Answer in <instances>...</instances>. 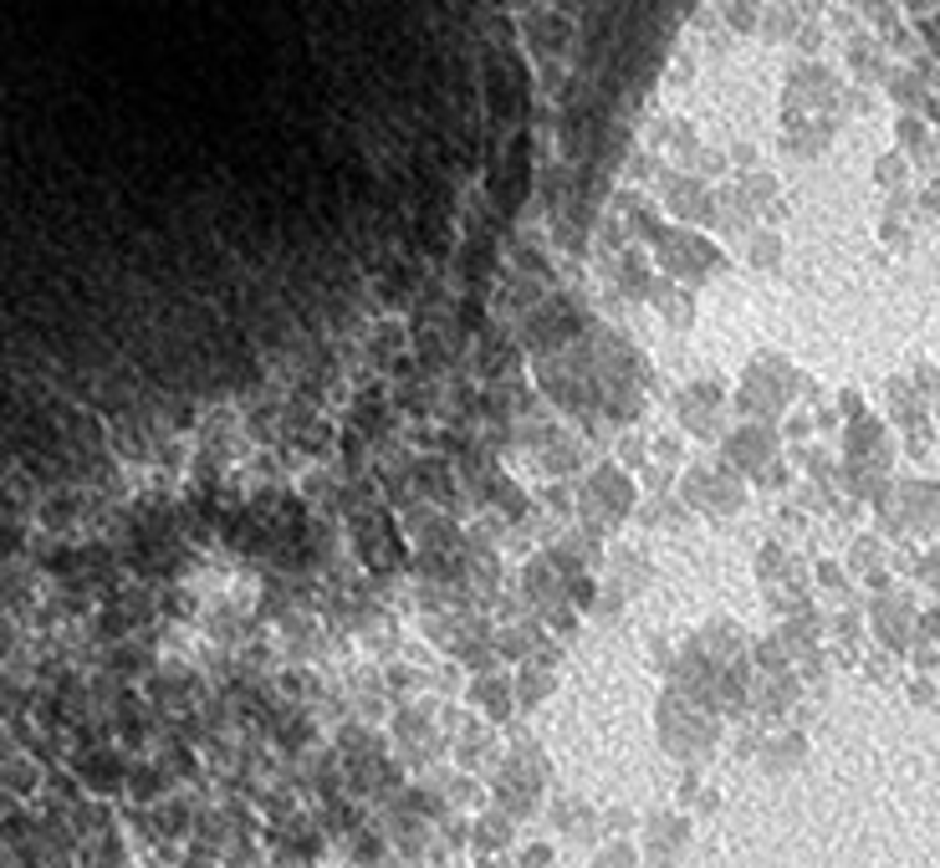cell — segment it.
I'll list each match as a JSON object with an SVG mask.
<instances>
[{
    "label": "cell",
    "mask_w": 940,
    "mask_h": 868,
    "mask_svg": "<svg viewBox=\"0 0 940 868\" xmlns=\"http://www.w3.org/2000/svg\"><path fill=\"white\" fill-rule=\"evenodd\" d=\"M384 419H388L384 394H358V409H352V430H358V434H369V430H379Z\"/></svg>",
    "instance_id": "4dcf8cb0"
},
{
    "label": "cell",
    "mask_w": 940,
    "mask_h": 868,
    "mask_svg": "<svg viewBox=\"0 0 940 868\" xmlns=\"http://www.w3.org/2000/svg\"><path fill=\"white\" fill-rule=\"evenodd\" d=\"M690 638L701 644V654L716 669H746V659H752V638H746V629L731 623V618H710V623H701Z\"/></svg>",
    "instance_id": "4fadbf2b"
},
{
    "label": "cell",
    "mask_w": 940,
    "mask_h": 868,
    "mask_svg": "<svg viewBox=\"0 0 940 868\" xmlns=\"http://www.w3.org/2000/svg\"><path fill=\"white\" fill-rule=\"evenodd\" d=\"M833 629H839V634H843V638H854V634H858V618H854V613H843V618H839V623H833Z\"/></svg>",
    "instance_id": "7bdbcfd3"
},
{
    "label": "cell",
    "mask_w": 940,
    "mask_h": 868,
    "mask_svg": "<svg viewBox=\"0 0 940 868\" xmlns=\"http://www.w3.org/2000/svg\"><path fill=\"white\" fill-rule=\"evenodd\" d=\"M721 16L731 21L737 32H746V26H756V21H762V5H726Z\"/></svg>",
    "instance_id": "d590c367"
},
{
    "label": "cell",
    "mask_w": 940,
    "mask_h": 868,
    "mask_svg": "<svg viewBox=\"0 0 940 868\" xmlns=\"http://www.w3.org/2000/svg\"><path fill=\"white\" fill-rule=\"evenodd\" d=\"M517 690H521V705H537L553 695V669H537V665H527L517 674Z\"/></svg>",
    "instance_id": "f546056e"
},
{
    "label": "cell",
    "mask_w": 940,
    "mask_h": 868,
    "mask_svg": "<svg viewBox=\"0 0 940 868\" xmlns=\"http://www.w3.org/2000/svg\"><path fill=\"white\" fill-rule=\"evenodd\" d=\"M644 587H650V557H644V551L619 547L614 551V583H608V598L623 603V598H634V593H644Z\"/></svg>",
    "instance_id": "ac0fdd59"
},
{
    "label": "cell",
    "mask_w": 940,
    "mask_h": 868,
    "mask_svg": "<svg viewBox=\"0 0 940 868\" xmlns=\"http://www.w3.org/2000/svg\"><path fill=\"white\" fill-rule=\"evenodd\" d=\"M731 409H737V404H726L721 379H705V384L680 388V424H685V434H695L701 445H721L726 434L737 430V424H731Z\"/></svg>",
    "instance_id": "ba28073f"
},
{
    "label": "cell",
    "mask_w": 940,
    "mask_h": 868,
    "mask_svg": "<svg viewBox=\"0 0 940 868\" xmlns=\"http://www.w3.org/2000/svg\"><path fill=\"white\" fill-rule=\"evenodd\" d=\"M777 455H782V434L772 424H737L721 439V466H731L741 481H756L762 470H772Z\"/></svg>",
    "instance_id": "9c48e42d"
},
{
    "label": "cell",
    "mask_w": 940,
    "mask_h": 868,
    "mask_svg": "<svg viewBox=\"0 0 940 868\" xmlns=\"http://www.w3.org/2000/svg\"><path fill=\"white\" fill-rule=\"evenodd\" d=\"M619 460H623L629 470L650 466V439H639V434H623V439H619Z\"/></svg>",
    "instance_id": "836d02e7"
},
{
    "label": "cell",
    "mask_w": 940,
    "mask_h": 868,
    "mask_svg": "<svg viewBox=\"0 0 940 868\" xmlns=\"http://www.w3.org/2000/svg\"><path fill=\"white\" fill-rule=\"evenodd\" d=\"M588 307L572 292H547V301H542L532 318H521V348H532L537 358H553V352H568L578 348L588 337Z\"/></svg>",
    "instance_id": "277c9868"
},
{
    "label": "cell",
    "mask_w": 940,
    "mask_h": 868,
    "mask_svg": "<svg viewBox=\"0 0 940 868\" xmlns=\"http://www.w3.org/2000/svg\"><path fill=\"white\" fill-rule=\"evenodd\" d=\"M756 485H767V491H788V485H792V470H788V466L762 470V475H756Z\"/></svg>",
    "instance_id": "f35d334b"
},
{
    "label": "cell",
    "mask_w": 940,
    "mask_h": 868,
    "mask_svg": "<svg viewBox=\"0 0 940 868\" xmlns=\"http://www.w3.org/2000/svg\"><path fill=\"white\" fill-rule=\"evenodd\" d=\"M828 144H833V123H822V117H788L782 123V153L788 159H813Z\"/></svg>",
    "instance_id": "2e32d148"
},
{
    "label": "cell",
    "mask_w": 940,
    "mask_h": 868,
    "mask_svg": "<svg viewBox=\"0 0 940 868\" xmlns=\"http://www.w3.org/2000/svg\"><path fill=\"white\" fill-rule=\"evenodd\" d=\"M352 547L373 572H394L404 562V526H394L384 511H352Z\"/></svg>",
    "instance_id": "8fae6325"
},
{
    "label": "cell",
    "mask_w": 940,
    "mask_h": 868,
    "mask_svg": "<svg viewBox=\"0 0 940 868\" xmlns=\"http://www.w3.org/2000/svg\"><path fill=\"white\" fill-rule=\"evenodd\" d=\"M659 210L675 225H716V189H705L701 174H659Z\"/></svg>",
    "instance_id": "30bf717a"
},
{
    "label": "cell",
    "mask_w": 940,
    "mask_h": 868,
    "mask_svg": "<svg viewBox=\"0 0 940 868\" xmlns=\"http://www.w3.org/2000/svg\"><path fill=\"white\" fill-rule=\"evenodd\" d=\"M782 434H788V439H803V434H807V419H803V414H788V419H782Z\"/></svg>",
    "instance_id": "b9f144b4"
},
{
    "label": "cell",
    "mask_w": 940,
    "mask_h": 868,
    "mask_svg": "<svg viewBox=\"0 0 940 868\" xmlns=\"http://www.w3.org/2000/svg\"><path fill=\"white\" fill-rule=\"evenodd\" d=\"M568 587L572 578L553 562V551H537L527 568H521V598L537 603L542 613H553V608H568Z\"/></svg>",
    "instance_id": "5bb4252c"
},
{
    "label": "cell",
    "mask_w": 940,
    "mask_h": 868,
    "mask_svg": "<svg viewBox=\"0 0 940 868\" xmlns=\"http://www.w3.org/2000/svg\"><path fill=\"white\" fill-rule=\"evenodd\" d=\"M629 174H634V179H650V174H655V179H659L655 153H629Z\"/></svg>",
    "instance_id": "ab89813d"
},
{
    "label": "cell",
    "mask_w": 940,
    "mask_h": 868,
    "mask_svg": "<svg viewBox=\"0 0 940 868\" xmlns=\"http://www.w3.org/2000/svg\"><path fill=\"white\" fill-rule=\"evenodd\" d=\"M650 301L659 307V318L670 322V327H690V318H695V297H690V286H680V282H659Z\"/></svg>",
    "instance_id": "44dd1931"
},
{
    "label": "cell",
    "mask_w": 940,
    "mask_h": 868,
    "mask_svg": "<svg viewBox=\"0 0 940 868\" xmlns=\"http://www.w3.org/2000/svg\"><path fill=\"white\" fill-rule=\"evenodd\" d=\"M404 343H409V348H415V333H404V322H394V318H388L384 327H379V333H373V358H379V363H399V358H394V352H399Z\"/></svg>",
    "instance_id": "83f0119b"
},
{
    "label": "cell",
    "mask_w": 940,
    "mask_h": 868,
    "mask_svg": "<svg viewBox=\"0 0 940 868\" xmlns=\"http://www.w3.org/2000/svg\"><path fill=\"white\" fill-rule=\"evenodd\" d=\"M746 261H752L756 271H777V266H782V235L762 225V231L746 240Z\"/></svg>",
    "instance_id": "d4e9b609"
},
{
    "label": "cell",
    "mask_w": 940,
    "mask_h": 868,
    "mask_svg": "<svg viewBox=\"0 0 940 868\" xmlns=\"http://www.w3.org/2000/svg\"><path fill=\"white\" fill-rule=\"evenodd\" d=\"M655 266L665 271V282L695 286L701 276H710V271L726 266V251H721V240L690 231V225H670V231L659 235V246H655Z\"/></svg>",
    "instance_id": "8992f818"
},
{
    "label": "cell",
    "mask_w": 940,
    "mask_h": 868,
    "mask_svg": "<svg viewBox=\"0 0 940 868\" xmlns=\"http://www.w3.org/2000/svg\"><path fill=\"white\" fill-rule=\"evenodd\" d=\"M756 210H752V200L741 195V184H721L716 189V231H726V235H746L752 240L762 225H756Z\"/></svg>",
    "instance_id": "9a60e30c"
},
{
    "label": "cell",
    "mask_w": 940,
    "mask_h": 868,
    "mask_svg": "<svg viewBox=\"0 0 940 868\" xmlns=\"http://www.w3.org/2000/svg\"><path fill=\"white\" fill-rule=\"evenodd\" d=\"M475 705H486L491 716L511 710V680L506 674H475Z\"/></svg>",
    "instance_id": "484cf974"
},
{
    "label": "cell",
    "mask_w": 940,
    "mask_h": 868,
    "mask_svg": "<svg viewBox=\"0 0 940 868\" xmlns=\"http://www.w3.org/2000/svg\"><path fill=\"white\" fill-rule=\"evenodd\" d=\"M807 388V379L797 373L792 358L782 352H756L752 363L741 368V384H737V409H741V424H777L788 419L792 399Z\"/></svg>",
    "instance_id": "6da1fadb"
},
{
    "label": "cell",
    "mask_w": 940,
    "mask_h": 868,
    "mask_svg": "<svg viewBox=\"0 0 940 868\" xmlns=\"http://www.w3.org/2000/svg\"><path fill=\"white\" fill-rule=\"evenodd\" d=\"M752 654H756V665L767 669V674H788V659H792V654H788V644H782L777 634H772V638H756Z\"/></svg>",
    "instance_id": "1f68e13d"
},
{
    "label": "cell",
    "mask_w": 940,
    "mask_h": 868,
    "mask_svg": "<svg viewBox=\"0 0 940 868\" xmlns=\"http://www.w3.org/2000/svg\"><path fill=\"white\" fill-rule=\"evenodd\" d=\"M792 700H797V680H792V674H767V680H762L756 705H767V710H788Z\"/></svg>",
    "instance_id": "f1b7e54d"
},
{
    "label": "cell",
    "mask_w": 940,
    "mask_h": 868,
    "mask_svg": "<svg viewBox=\"0 0 940 868\" xmlns=\"http://www.w3.org/2000/svg\"><path fill=\"white\" fill-rule=\"evenodd\" d=\"M910 623H915V613H910V603H900V598H879L874 603V629H879V638L885 644H905L910 638Z\"/></svg>",
    "instance_id": "d6986e66"
},
{
    "label": "cell",
    "mask_w": 940,
    "mask_h": 868,
    "mask_svg": "<svg viewBox=\"0 0 940 868\" xmlns=\"http://www.w3.org/2000/svg\"><path fill=\"white\" fill-rule=\"evenodd\" d=\"M680 460H685V455H680V434H659V439H650V466L675 470Z\"/></svg>",
    "instance_id": "d6a6232c"
},
{
    "label": "cell",
    "mask_w": 940,
    "mask_h": 868,
    "mask_svg": "<svg viewBox=\"0 0 940 868\" xmlns=\"http://www.w3.org/2000/svg\"><path fill=\"white\" fill-rule=\"evenodd\" d=\"M481 102H486L491 113V128L502 134V128H517L521 134V117L532 113V72H527V62H521L517 47H502V41H486L481 47Z\"/></svg>",
    "instance_id": "7a4b0ae2"
},
{
    "label": "cell",
    "mask_w": 940,
    "mask_h": 868,
    "mask_svg": "<svg viewBox=\"0 0 940 868\" xmlns=\"http://www.w3.org/2000/svg\"><path fill=\"white\" fill-rule=\"evenodd\" d=\"M828 102H839V77L822 67V62H797L788 72V83H782L788 117H807V113H818V108H828Z\"/></svg>",
    "instance_id": "7c38bea8"
},
{
    "label": "cell",
    "mask_w": 940,
    "mask_h": 868,
    "mask_svg": "<svg viewBox=\"0 0 940 868\" xmlns=\"http://www.w3.org/2000/svg\"><path fill=\"white\" fill-rule=\"evenodd\" d=\"M532 455H537V466L547 470L553 481H562V475H578V466L588 460V445L572 430H553V439H547L542 450H532Z\"/></svg>",
    "instance_id": "e0dca14e"
},
{
    "label": "cell",
    "mask_w": 940,
    "mask_h": 868,
    "mask_svg": "<svg viewBox=\"0 0 940 868\" xmlns=\"http://www.w3.org/2000/svg\"><path fill=\"white\" fill-rule=\"evenodd\" d=\"M874 562H879V542H854V551H849V568H854V572H874Z\"/></svg>",
    "instance_id": "e575fe53"
},
{
    "label": "cell",
    "mask_w": 940,
    "mask_h": 868,
    "mask_svg": "<svg viewBox=\"0 0 940 868\" xmlns=\"http://www.w3.org/2000/svg\"><path fill=\"white\" fill-rule=\"evenodd\" d=\"M849 62H854V72H879V51L864 47V41H854V51H849Z\"/></svg>",
    "instance_id": "74e56055"
},
{
    "label": "cell",
    "mask_w": 940,
    "mask_h": 868,
    "mask_svg": "<svg viewBox=\"0 0 940 868\" xmlns=\"http://www.w3.org/2000/svg\"><path fill=\"white\" fill-rule=\"evenodd\" d=\"M741 195L752 200V210L762 220H772V215H782V184L767 174V169H756V174H746L741 179Z\"/></svg>",
    "instance_id": "7402d4cb"
},
{
    "label": "cell",
    "mask_w": 940,
    "mask_h": 868,
    "mask_svg": "<svg viewBox=\"0 0 940 868\" xmlns=\"http://www.w3.org/2000/svg\"><path fill=\"white\" fill-rule=\"evenodd\" d=\"M680 501L690 506V511H701V517H737L741 506H746V485H741V475L731 466H721V460H701V466H685L680 470Z\"/></svg>",
    "instance_id": "5b68a950"
},
{
    "label": "cell",
    "mask_w": 940,
    "mask_h": 868,
    "mask_svg": "<svg viewBox=\"0 0 940 868\" xmlns=\"http://www.w3.org/2000/svg\"><path fill=\"white\" fill-rule=\"evenodd\" d=\"M486 501L502 506L506 517H527V506H532V501H527V491H521L511 475H502V470H496V481L486 485Z\"/></svg>",
    "instance_id": "4316f807"
},
{
    "label": "cell",
    "mask_w": 940,
    "mask_h": 868,
    "mask_svg": "<svg viewBox=\"0 0 940 868\" xmlns=\"http://www.w3.org/2000/svg\"><path fill=\"white\" fill-rule=\"evenodd\" d=\"M818 587H843L839 562H818Z\"/></svg>",
    "instance_id": "60d3db41"
},
{
    "label": "cell",
    "mask_w": 940,
    "mask_h": 868,
    "mask_svg": "<svg viewBox=\"0 0 940 868\" xmlns=\"http://www.w3.org/2000/svg\"><path fill=\"white\" fill-rule=\"evenodd\" d=\"M818 634H822V623H818V613H813V608L782 618V629H777V638L788 644V654H813V649H818Z\"/></svg>",
    "instance_id": "603a6c76"
},
{
    "label": "cell",
    "mask_w": 940,
    "mask_h": 868,
    "mask_svg": "<svg viewBox=\"0 0 940 868\" xmlns=\"http://www.w3.org/2000/svg\"><path fill=\"white\" fill-rule=\"evenodd\" d=\"M900 138H905V144H920V123H900Z\"/></svg>",
    "instance_id": "ee69618b"
},
{
    "label": "cell",
    "mask_w": 940,
    "mask_h": 868,
    "mask_svg": "<svg viewBox=\"0 0 940 868\" xmlns=\"http://www.w3.org/2000/svg\"><path fill=\"white\" fill-rule=\"evenodd\" d=\"M532 179H537V164H532V134L521 128L511 134L502 153H491V174H486V189H491V204L502 210V220H511L521 204L532 200Z\"/></svg>",
    "instance_id": "52a82bcc"
},
{
    "label": "cell",
    "mask_w": 940,
    "mask_h": 868,
    "mask_svg": "<svg viewBox=\"0 0 940 868\" xmlns=\"http://www.w3.org/2000/svg\"><path fill=\"white\" fill-rule=\"evenodd\" d=\"M542 623H532V618H527V623H502V629H496V654H502V659H527V654H537V644H542Z\"/></svg>",
    "instance_id": "ffe728a7"
},
{
    "label": "cell",
    "mask_w": 940,
    "mask_h": 868,
    "mask_svg": "<svg viewBox=\"0 0 940 868\" xmlns=\"http://www.w3.org/2000/svg\"><path fill=\"white\" fill-rule=\"evenodd\" d=\"M639 414H644V384L604 388V419L608 424H634Z\"/></svg>",
    "instance_id": "cb8c5ba5"
},
{
    "label": "cell",
    "mask_w": 940,
    "mask_h": 868,
    "mask_svg": "<svg viewBox=\"0 0 940 868\" xmlns=\"http://www.w3.org/2000/svg\"><path fill=\"white\" fill-rule=\"evenodd\" d=\"M670 649H675L670 638L655 634V638H650V665H659V669H670V674H675V654Z\"/></svg>",
    "instance_id": "8d00e7d4"
},
{
    "label": "cell",
    "mask_w": 940,
    "mask_h": 868,
    "mask_svg": "<svg viewBox=\"0 0 940 868\" xmlns=\"http://www.w3.org/2000/svg\"><path fill=\"white\" fill-rule=\"evenodd\" d=\"M634 506H639V485L619 460L593 466L583 475V485H578V526H588V532H598V536L608 526H619L623 517H634Z\"/></svg>",
    "instance_id": "3957f363"
}]
</instances>
